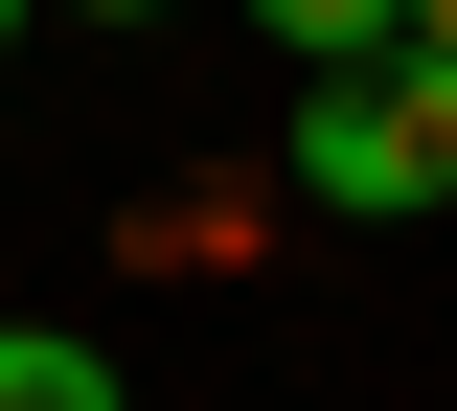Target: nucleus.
Wrapping results in <instances>:
<instances>
[{"label":"nucleus","mask_w":457,"mask_h":411,"mask_svg":"<svg viewBox=\"0 0 457 411\" xmlns=\"http://www.w3.org/2000/svg\"><path fill=\"white\" fill-rule=\"evenodd\" d=\"M411 46H435V69H457V0H411Z\"/></svg>","instance_id":"nucleus-4"},{"label":"nucleus","mask_w":457,"mask_h":411,"mask_svg":"<svg viewBox=\"0 0 457 411\" xmlns=\"http://www.w3.org/2000/svg\"><path fill=\"white\" fill-rule=\"evenodd\" d=\"M0 411H114V366L46 343V320H0Z\"/></svg>","instance_id":"nucleus-3"},{"label":"nucleus","mask_w":457,"mask_h":411,"mask_svg":"<svg viewBox=\"0 0 457 411\" xmlns=\"http://www.w3.org/2000/svg\"><path fill=\"white\" fill-rule=\"evenodd\" d=\"M252 23H275L297 69H389V46H411V0H252Z\"/></svg>","instance_id":"nucleus-2"},{"label":"nucleus","mask_w":457,"mask_h":411,"mask_svg":"<svg viewBox=\"0 0 457 411\" xmlns=\"http://www.w3.org/2000/svg\"><path fill=\"white\" fill-rule=\"evenodd\" d=\"M297 183H320V206H366V229L457 206V69H435V46H389V69H320V92H297Z\"/></svg>","instance_id":"nucleus-1"},{"label":"nucleus","mask_w":457,"mask_h":411,"mask_svg":"<svg viewBox=\"0 0 457 411\" xmlns=\"http://www.w3.org/2000/svg\"><path fill=\"white\" fill-rule=\"evenodd\" d=\"M114 23H137V0H114Z\"/></svg>","instance_id":"nucleus-6"},{"label":"nucleus","mask_w":457,"mask_h":411,"mask_svg":"<svg viewBox=\"0 0 457 411\" xmlns=\"http://www.w3.org/2000/svg\"><path fill=\"white\" fill-rule=\"evenodd\" d=\"M0 46H23V0H0Z\"/></svg>","instance_id":"nucleus-5"}]
</instances>
